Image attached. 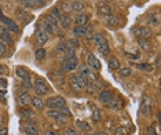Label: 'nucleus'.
<instances>
[{
    "instance_id": "obj_14",
    "label": "nucleus",
    "mask_w": 161,
    "mask_h": 135,
    "mask_svg": "<svg viewBox=\"0 0 161 135\" xmlns=\"http://www.w3.org/2000/svg\"><path fill=\"white\" fill-rule=\"evenodd\" d=\"M0 20H2L3 24L8 26V29H11L13 32H17V31H18V26L15 25V22H14V21H11V20H8V18H6V17L2 14V11H0Z\"/></svg>"
},
{
    "instance_id": "obj_35",
    "label": "nucleus",
    "mask_w": 161,
    "mask_h": 135,
    "mask_svg": "<svg viewBox=\"0 0 161 135\" xmlns=\"http://www.w3.org/2000/svg\"><path fill=\"white\" fill-rule=\"evenodd\" d=\"M21 6L25 7V8L28 10H33V3H32V0H21Z\"/></svg>"
},
{
    "instance_id": "obj_24",
    "label": "nucleus",
    "mask_w": 161,
    "mask_h": 135,
    "mask_svg": "<svg viewBox=\"0 0 161 135\" xmlns=\"http://www.w3.org/2000/svg\"><path fill=\"white\" fill-rule=\"evenodd\" d=\"M99 13L102 14V15H112V8L110 6H108V3H105V4H101L99 6Z\"/></svg>"
},
{
    "instance_id": "obj_41",
    "label": "nucleus",
    "mask_w": 161,
    "mask_h": 135,
    "mask_svg": "<svg viewBox=\"0 0 161 135\" xmlns=\"http://www.w3.org/2000/svg\"><path fill=\"white\" fill-rule=\"evenodd\" d=\"M59 112L62 113V115L65 116V117L66 119H69V117H72V113H70V110H69V109L66 108V106H64V108H61L59 109Z\"/></svg>"
},
{
    "instance_id": "obj_53",
    "label": "nucleus",
    "mask_w": 161,
    "mask_h": 135,
    "mask_svg": "<svg viewBox=\"0 0 161 135\" xmlns=\"http://www.w3.org/2000/svg\"><path fill=\"white\" fill-rule=\"evenodd\" d=\"M6 72V69H4V66H3V65H0V75H3Z\"/></svg>"
},
{
    "instance_id": "obj_55",
    "label": "nucleus",
    "mask_w": 161,
    "mask_h": 135,
    "mask_svg": "<svg viewBox=\"0 0 161 135\" xmlns=\"http://www.w3.org/2000/svg\"><path fill=\"white\" fill-rule=\"evenodd\" d=\"M108 2H112V0H108Z\"/></svg>"
},
{
    "instance_id": "obj_28",
    "label": "nucleus",
    "mask_w": 161,
    "mask_h": 135,
    "mask_svg": "<svg viewBox=\"0 0 161 135\" xmlns=\"http://www.w3.org/2000/svg\"><path fill=\"white\" fill-rule=\"evenodd\" d=\"M98 51H99L102 55H109L110 54V47H109L108 43L106 44H101V46H98Z\"/></svg>"
},
{
    "instance_id": "obj_7",
    "label": "nucleus",
    "mask_w": 161,
    "mask_h": 135,
    "mask_svg": "<svg viewBox=\"0 0 161 135\" xmlns=\"http://www.w3.org/2000/svg\"><path fill=\"white\" fill-rule=\"evenodd\" d=\"M152 108H153V104H152V99L147 97V95H143V99L141 102V112L143 116H149L150 112H152Z\"/></svg>"
},
{
    "instance_id": "obj_31",
    "label": "nucleus",
    "mask_w": 161,
    "mask_h": 135,
    "mask_svg": "<svg viewBox=\"0 0 161 135\" xmlns=\"http://www.w3.org/2000/svg\"><path fill=\"white\" fill-rule=\"evenodd\" d=\"M138 44L141 46V48L145 50V51H147L150 48V44H149L147 39H138Z\"/></svg>"
},
{
    "instance_id": "obj_15",
    "label": "nucleus",
    "mask_w": 161,
    "mask_h": 135,
    "mask_svg": "<svg viewBox=\"0 0 161 135\" xmlns=\"http://www.w3.org/2000/svg\"><path fill=\"white\" fill-rule=\"evenodd\" d=\"M15 73L21 80H31V75L28 70H25L22 66H17L15 68Z\"/></svg>"
},
{
    "instance_id": "obj_38",
    "label": "nucleus",
    "mask_w": 161,
    "mask_h": 135,
    "mask_svg": "<svg viewBox=\"0 0 161 135\" xmlns=\"http://www.w3.org/2000/svg\"><path fill=\"white\" fill-rule=\"evenodd\" d=\"M77 126L80 127V128H83L84 131H87V132H88V131L91 130L90 124H87V123H84V121H80V120H77Z\"/></svg>"
},
{
    "instance_id": "obj_29",
    "label": "nucleus",
    "mask_w": 161,
    "mask_h": 135,
    "mask_svg": "<svg viewBox=\"0 0 161 135\" xmlns=\"http://www.w3.org/2000/svg\"><path fill=\"white\" fill-rule=\"evenodd\" d=\"M109 105H110V108H113V109H121L124 106V102L121 99H114V98H113Z\"/></svg>"
},
{
    "instance_id": "obj_21",
    "label": "nucleus",
    "mask_w": 161,
    "mask_h": 135,
    "mask_svg": "<svg viewBox=\"0 0 161 135\" xmlns=\"http://www.w3.org/2000/svg\"><path fill=\"white\" fill-rule=\"evenodd\" d=\"M160 24V18L157 14H152V15H149L147 18V25L149 26H158Z\"/></svg>"
},
{
    "instance_id": "obj_44",
    "label": "nucleus",
    "mask_w": 161,
    "mask_h": 135,
    "mask_svg": "<svg viewBox=\"0 0 161 135\" xmlns=\"http://www.w3.org/2000/svg\"><path fill=\"white\" fill-rule=\"evenodd\" d=\"M69 47H72V48H76V47H79V40L77 39H70L68 42Z\"/></svg>"
},
{
    "instance_id": "obj_4",
    "label": "nucleus",
    "mask_w": 161,
    "mask_h": 135,
    "mask_svg": "<svg viewBox=\"0 0 161 135\" xmlns=\"http://www.w3.org/2000/svg\"><path fill=\"white\" fill-rule=\"evenodd\" d=\"M46 105L50 109H61L64 106H66V99L61 95H55V97H51L46 101Z\"/></svg>"
},
{
    "instance_id": "obj_34",
    "label": "nucleus",
    "mask_w": 161,
    "mask_h": 135,
    "mask_svg": "<svg viewBox=\"0 0 161 135\" xmlns=\"http://www.w3.org/2000/svg\"><path fill=\"white\" fill-rule=\"evenodd\" d=\"M135 66L141 69V70H147V72L153 70V65H149V64H139V65H135Z\"/></svg>"
},
{
    "instance_id": "obj_54",
    "label": "nucleus",
    "mask_w": 161,
    "mask_h": 135,
    "mask_svg": "<svg viewBox=\"0 0 161 135\" xmlns=\"http://www.w3.org/2000/svg\"><path fill=\"white\" fill-rule=\"evenodd\" d=\"M92 135H108V132H103V131H99V132H95Z\"/></svg>"
},
{
    "instance_id": "obj_32",
    "label": "nucleus",
    "mask_w": 161,
    "mask_h": 135,
    "mask_svg": "<svg viewBox=\"0 0 161 135\" xmlns=\"http://www.w3.org/2000/svg\"><path fill=\"white\" fill-rule=\"evenodd\" d=\"M35 55H36V59H37V61L44 59V57H46V50H44V48H37V50H36V53H35Z\"/></svg>"
},
{
    "instance_id": "obj_1",
    "label": "nucleus",
    "mask_w": 161,
    "mask_h": 135,
    "mask_svg": "<svg viewBox=\"0 0 161 135\" xmlns=\"http://www.w3.org/2000/svg\"><path fill=\"white\" fill-rule=\"evenodd\" d=\"M77 66H79V58L75 53V48L68 47V48L65 50V58L61 64L62 72H64V73L65 72H72V70H75Z\"/></svg>"
},
{
    "instance_id": "obj_17",
    "label": "nucleus",
    "mask_w": 161,
    "mask_h": 135,
    "mask_svg": "<svg viewBox=\"0 0 161 135\" xmlns=\"http://www.w3.org/2000/svg\"><path fill=\"white\" fill-rule=\"evenodd\" d=\"M59 21H61V26L65 28V29H68L72 25V18H70L69 14H62V17L59 18Z\"/></svg>"
},
{
    "instance_id": "obj_45",
    "label": "nucleus",
    "mask_w": 161,
    "mask_h": 135,
    "mask_svg": "<svg viewBox=\"0 0 161 135\" xmlns=\"http://www.w3.org/2000/svg\"><path fill=\"white\" fill-rule=\"evenodd\" d=\"M116 135H127V130L124 127H119L116 130Z\"/></svg>"
},
{
    "instance_id": "obj_37",
    "label": "nucleus",
    "mask_w": 161,
    "mask_h": 135,
    "mask_svg": "<svg viewBox=\"0 0 161 135\" xmlns=\"http://www.w3.org/2000/svg\"><path fill=\"white\" fill-rule=\"evenodd\" d=\"M32 116H33V112L29 110V109H25V110L21 112V117H22V119H26V117H28V119H31Z\"/></svg>"
},
{
    "instance_id": "obj_48",
    "label": "nucleus",
    "mask_w": 161,
    "mask_h": 135,
    "mask_svg": "<svg viewBox=\"0 0 161 135\" xmlns=\"http://www.w3.org/2000/svg\"><path fill=\"white\" fill-rule=\"evenodd\" d=\"M125 55H127L128 58H131V59H138V58H139L138 54H125Z\"/></svg>"
},
{
    "instance_id": "obj_42",
    "label": "nucleus",
    "mask_w": 161,
    "mask_h": 135,
    "mask_svg": "<svg viewBox=\"0 0 161 135\" xmlns=\"http://www.w3.org/2000/svg\"><path fill=\"white\" fill-rule=\"evenodd\" d=\"M32 3H33L35 8H40V7H43L46 4V0H32Z\"/></svg>"
},
{
    "instance_id": "obj_33",
    "label": "nucleus",
    "mask_w": 161,
    "mask_h": 135,
    "mask_svg": "<svg viewBox=\"0 0 161 135\" xmlns=\"http://www.w3.org/2000/svg\"><path fill=\"white\" fill-rule=\"evenodd\" d=\"M91 110H92V120H94V121H99V120H101L99 109H97L95 106H91Z\"/></svg>"
},
{
    "instance_id": "obj_18",
    "label": "nucleus",
    "mask_w": 161,
    "mask_h": 135,
    "mask_svg": "<svg viewBox=\"0 0 161 135\" xmlns=\"http://www.w3.org/2000/svg\"><path fill=\"white\" fill-rule=\"evenodd\" d=\"M44 21H46V22L48 24V25H51V26H53L54 29L58 28V22H59V21H58L57 18L53 15V14H47V15L44 17Z\"/></svg>"
},
{
    "instance_id": "obj_6",
    "label": "nucleus",
    "mask_w": 161,
    "mask_h": 135,
    "mask_svg": "<svg viewBox=\"0 0 161 135\" xmlns=\"http://www.w3.org/2000/svg\"><path fill=\"white\" fill-rule=\"evenodd\" d=\"M47 116H48L50 119L55 120V121L59 123V124H64L66 121V117H65L58 109H48V110H47Z\"/></svg>"
},
{
    "instance_id": "obj_49",
    "label": "nucleus",
    "mask_w": 161,
    "mask_h": 135,
    "mask_svg": "<svg viewBox=\"0 0 161 135\" xmlns=\"http://www.w3.org/2000/svg\"><path fill=\"white\" fill-rule=\"evenodd\" d=\"M0 135H8V130H7L6 127H3V128H0Z\"/></svg>"
},
{
    "instance_id": "obj_5",
    "label": "nucleus",
    "mask_w": 161,
    "mask_h": 135,
    "mask_svg": "<svg viewBox=\"0 0 161 135\" xmlns=\"http://www.w3.org/2000/svg\"><path fill=\"white\" fill-rule=\"evenodd\" d=\"M86 54H87V66L95 72H99L102 66H101V62L97 59V57L92 53H90V51H86Z\"/></svg>"
},
{
    "instance_id": "obj_23",
    "label": "nucleus",
    "mask_w": 161,
    "mask_h": 135,
    "mask_svg": "<svg viewBox=\"0 0 161 135\" xmlns=\"http://www.w3.org/2000/svg\"><path fill=\"white\" fill-rule=\"evenodd\" d=\"M105 21H106V24H108L109 26H117V25L120 24V20L117 17H114V15H108Z\"/></svg>"
},
{
    "instance_id": "obj_40",
    "label": "nucleus",
    "mask_w": 161,
    "mask_h": 135,
    "mask_svg": "<svg viewBox=\"0 0 161 135\" xmlns=\"http://www.w3.org/2000/svg\"><path fill=\"white\" fill-rule=\"evenodd\" d=\"M65 135H79L77 130H75V127H68L66 130H65Z\"/></svg>"
},
{
    "instance_id": "obj_10",
    "label": "nucleus",
    "mask_w": 161,
    "mask_h": 135,
    "mask_svg": "<svg viewBox=\"0 0 161 135\" xmlns=\"http://www.w3.org/2000/svg\"><path fill=\"white\" fill-rule=\"evenodd\" d=\"M113 98H114V95H113V93L110 90H103L99 94V101L102 104H110Z\"/></svg>"
},
{
    "instance_id": "obj_2",
    "label": "nucleus",
    "mask_w": 161,
    "mask_h": 135,
    "mask_svg": "<svg viewBox=\"0 0 161 135\" xmlns=\"http://www.w3.org/2000/svg\"><path fill=\"white\" fill-rule=\"evenodd\" d=\"M69 83H70L73 90L81 91L86 88V84L88 83V80L86 77H83L81 75H73V76H70V79H69Z\"/></svg>"
},
{
    "instance_id": "obj_8",
    "label": "nucleus",
    "mask_w": 161,
    "mask_h": 135,
    "mask_svg": "<svg viewBox=\"0 0 161 135\" xmlns=\"http://www.w3.org/2000/svg\"><path fill=\"white\" fill-rule=\"evenodd\" d=\"M91 33H92V26H87V25H84V26H76L73 29V35L77 36V37L88 36Z\"/></svg>"
},
{
    "instance_id": "obj_47",
    "label": "nucleus",
    "mask_w": 161,
    "mask_h": 135,
    "mask_svg": "<svg viewBox=\"0 0 161 135\" xmlns=\"http://www.w3.org/2000/svg\"><path fill=\"white\" fill-rule=\"evenodd\" d=\"M0 101L6 104V90H0Z\"/></svg>"
},
{
    "instance_id": "obj_51",
    "label": "nucleus",
    "mask_w": 161,
    "mask_h": 135,
    "mask_svg": "<svg viewBox=\"0 0 161 135\" xmlns=\"http://www.w3.org/2000/svg\"><path fill=\"white\" fill-rule=\"evenodd\" d=\"M46 135H61V134L55 132V131H47V132H46Z\"/></svg>"
},
{
    "instance_id": "obj_46",
    "label": "nucleus",
    "mask_w": 161,
    "mask_h": 135,
    "mask_svg": "<svg viewBox=\"0 0 161 135\" xmlns=\"http://www.w3.org/2000/svg\"><path fill=\"white\" fill-rule=\"evenodd\" d=\"M6 54V44L0 40V57H3Z\"/></svg>"
},
{
    "instance_id": "obj_11",
    "label": "nucleus",
    "mask_w": 161,
    "mask_h": 135,
    "mask_svg": "<svg viewBox=\"0 0 161 135\" xmlns=\"http://www.w3.org/2000/svg\"><path fill=\"white\" fill-rule=\"evenodd\" d=\"M88 20H90V15L87 13H79V15L75 18V22L77 26H84V25L88 24Z\"/></svg>"
},
{
    "instance_id": "obj_3",
    "label": "nucleus",
    "mask_w": 161,
    "mask_h": 135,
    "mask_svg": "<svg viewBox=\"0 0 161 135\" xmlns=\"http://www.w3.org/2000/svg\"><path fill=\"white\" fill-rule=\"evenodd\" d=\"M33 90H35V93L37 94L39 97L46 95V94L50 91L46 79H43V77H37V79H36L35 80V84H33Z\"/></svg>"
},
{
    "instance_id": "obj_19",
    "label": "nucleus",
    "mask_w": 161,
    "mask_h": 135,
    "mask_svg": "<svg viewBox=\"0 0 161 135\" xmlns=\"http://www.w3.org/2000/svg\"><path fill=\"white\" fill-rule=\"evenodd\" d=\"M92 42H94L97 46H101V44H106V43H108V40L105 39V36H103V35H101V33H95V35L92 36Z\"/></svg>"
},
{
    "instance_id": "obj_26",
    "label": "nucleus",
    "mask_w": 161,
    "mask_h": 135,
    "mask_svg": "<svg viewBox=\"0 0 161 135\" xmlns=\"http://www.w3.org/2000/svg\"><path fill=\"white\" fill-rule=\"evenodd\" d=\"M40 28H42L44 32H47V33H48V35H50V33H54V31H55V29H54L53 26H51V25L47 24L44 20H43V21H40Z\"/></svg>"
},
{
    "instance_id": "obj_43",
    "label": "nucleus",
    "mask_w": 161,
    "mask_h": 135,
    "mask_svg": "<svg viewBox=\"0 0 161 135\" xmlns=\"http://www.w3.org/2000/svg\"><path fill=\"white\" fill-rule=\"evenodd\" d=\"M51 13H53V15L55 17L58 21H59V18L62 17V14H61V10L58 8V7H55V8H53V11H51Z\"/></svg>"
},
{
    "instance_id": "obj_13",
    "label": "nucleus",
    "mask_w": 161,
    "mask_h": 135,
    "mask_svg": "<svg viewBox=\"0 0 161 135\" xmlns=\"http://www.w3.org/2000/svg\"><path fill=\"white\" fill-rule=\"evenodd\" d=\"M31 102H32V98L28 93H21L19 94V97H18V104H19L21 106L26 108L28 105H31Z\"/></svg>"
},
{
    "instance_id": "obj_12",
    "label": "nucleus",
    "mask_w": 161,
    "mask_h": 135,
    "mask_svg": "<svg viewBox=\"0 0 161 135\" xmlns=\"http://www.w3.org/2000/svg\"><path fill=\"white\" fill-rule=\"evenodd\" d=\"M36 40H37V43L40 46L46 44L48 42V33L44 32L43 29H37V32H36Z\"/></svg>"
},
{
    "instance_id": "obj_27",
    "label": "nucleus",
    "mask_w": 161,
    "mask_h": 135,
    "mask_svg": "<svg viewBox=\"0 0 161 135\" xmlns=\"http://www.w3.org/2000/svg\"><path fill=\"white\" fill-rule=\"evenodd\" d=\"M0 40H2V42L4 43V44H10V46L13 44V39L10 37V35L7 33L6 31H3V32H2V35H0Z\"/></svg>"
},
{
    "instance_id": "obj_20",
    "label": "nucleus",
    "mask_w": 161,
    "mask_h": 135,
    "mask_svg": "<svg viewBox=\"0 0 161 135\" xmlns=\"http://www.w3.org/2000/svg\"><path fill=\"white\" fill-rule=\"evenodd\" d=\"M31 104H33V106H35L36 109H43V108H44V105H46L44 101H43L39 95H36V97L32 98V102H31Z\"/></svg>"
},
{
    "instance_id": "obj_50",
    "label": "nucleus",
    "mask_w": 161,
    "mask_h": 135,
    "mask_svg": "<svg viewBox=\"0 0 161 135\" xmlns=\"http://www.w3.org/2000/svg\"><path fill=\"white\" fill-rule=\"evenodd\" d=\"M0 87H2V88H6L7 87V82L4 79H0Z\"/></svg>"
},
{
    "instance_id": "obj_30",
    "label": "nucleus",
    "mask_w": 161,
    "mask_h": 135,
    "mask_svg": "<svg viewBox=\"0 0 161 135\" xmlns=\"http://www.w3.org/2000/svg\"><path fill=\"white\" fill-rule=\"evenodd\" d=\"M117 70H119V75L121 76V77H128V76L132 73L131 68H119Z\"/></svg>"
},
{
    "instance_id": "obj_52",
    "label": "nucleus",
    "mask_w": 161,
    "mask_h": 135,
    "mask_svg": "<svg viewBox=\"0 0 161 135\" xmlns=\"http://www.w3.org/2000/svg\"><path fill=\"white\" fill-rule=\"evenodd\" d=\"M156 68H160V57L156 58Z\"/></svg>"
},
{
    "instance_id": "obj_22",
    "label": "nucleus",
    "mask_w": 161,
    "mask_h": 135,
    "mask_svg": "<svg viewBox=\"0 0 161 135\" xmlns=\"http://www.w3.org/2000/svg\"><path fill=\"white\" fill-rule=\"evenodd\" d=\"M70 7H72V11H75V13H83L84 8H86V6L81 2H73Z\"/></svg>"
},
{
    "instance_id": "obj_16",
    "label": "nucleus",
    "mask_w": 161,
    "mask_h": 135,
    "mask_svg": "<svg viewBox=\"0 0 161 135\" xmlns=\"http://www.w3.org/2000/svg\"><path fill=\"white\" fill-rule=\"evenodd\" d=\"M24 132L25 135H39V130L36 128L33 124H24Z\"/></svg>"
},
{
    "instance_id": "obj_36",
    "label": "nucleus",
    "mask_w": 161,
    "mask_h": 135,
    "mask_svg": "<svg viewBox=\"0 0 161 135\" xmlns=\"http://www.w3.org/2000/svg\"><path fill=\"white\" fill-rule=\"evenodd\" d=\"M61 10L64 13H66V14H69L72 11V7H70V4L69 3H66V2H62V4H61Z\"/></svg>"
},
{
    "instance_id": "obj_39",
    "label": "nucleus",
    "mask_w": 161,
    "mask_h": 135,
    "mask_svg": "<svg viewBox=\"0 0 161 135\" xmlns=\"http://www.w3.org/2000/svg\"><path fill=\"white\" fill-rule=\"evenodd\" d=\"M146 135H158L156 131V126L154 124H152L150 127H147V130H146Z\"/></svg>"
},
{
    "instance_id": "obj_25",
    "label": "nucleus",
    "mask_w": 161,
    "mask_h": 135,
    "mask_svg": "<svg viewBox=\"0 0 161 135\" xmlns=\"http://www.w3.org/2000/svg\"><path fill=\"white\" fill-rule=\"evenodd\" d=\"M119 68H120L119 59H117V58H114V57H112L110 59H109V69H110V70H117Z\"/></svg>"
},
{
    "instance_id": "obj_9",
    "label": "nucleus",
    "mask_w": 161,
    "mask_h": 135,
    "mask_svg": "<svg viewBox=\"0 0 161 135\" xmlns=\"http://www.w3.org/2000/svg\"><path fill=\"white\" fill-rule=\"evenodd\" d=\"M134 33L138 39H149L152 36V31L149 28H143V26H139V28H135L134 29Z\"/></svg>"
}]
</instances>
